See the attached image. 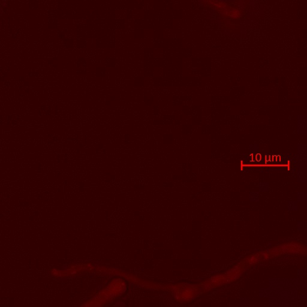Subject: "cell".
<instances>
[{"label":"cell","mask_w":307,"mask_h":307,"mask_svg":"<svg viewBox=\"0 0 307 307\" xmlns=\"http://www.w3.org/2000/svg\"><path fill=\"white\" fill-rule=\"evenodd\" d=\"M260 195H259V192H254V191H252L251 192L250 194V200L251 201V202H258V201L260 199Z\"/></svg>","instance_id":"4"},{"label":"cell","mask_w":307,"mask_h":307,"mask_svg":"<svg viewBox=\"0 0 307 307\" xmlns=\"http://www.w3.org/2000/svg\"><path fill=\"white\" fill-rule=\"evenodd\" d=\"M298 228L299 230H306V221H300L298 222Z\"/></svg>","instance_id":"6"},{"label":"cell","mask_w":307,"mask_h":307,"mask_svg":"<svg viewBox=\"0 0 307 307\" xmlns=\"http://www.w3.org/2000/svg\"><path fill=\"white\" fill-rule=\"evenodd\" d=\"M259 148H260L259 145L257 143L251 144L249 146L250 152L252 154H256L257 153V151L259 150Z\"/></svg>","instance_id":"5"},{"label":"cell","mask_w":307,"mask_h":307,"mask_svg":"<svg viewBox=\"0 0 307 307\" xmlns=\"http://www.w3.org/2000/svg\"><path fill=\"white\" fill-rule=\"evenodd\" d=\"M269 185L268 182H261L259 184V190L261 193H266L269 191Z\"/></svg>","instance_id":"2"},{"label":"cell","mask_w":307,"mask_h":307,"mask_svg":"<svg viewBox=\"0 0 307 307\" xmlns=\"http://www.w3.org/2000/svg\"><path fill=\"white\" fill-rule=\"evenodd\" d=\"M298 205L296 202L290 201L287 203V209L289 211H296L298 208Z\"/></svg>","instance_id":"3"},{"label":"cell","mask_w":307,"mask_h":307,"mask_svg":"<svg viewBox=\"0 0 307 307\" xmlns=\"http://www.w3.org/2000/svg\"><path fill=\"white\" fill-rule=\"evenodd\" d=\"M298 199L299 202H303L306 200V193L305 192H299L298 194Z\"/></svg>","instance_id":"7"},{"label":"cell","mask_w":307,"mask_h":307,"mask_svg":"<svg viewBox=\"0 0 307 307\" xmlns=\"http://www.w3.org/2000/svg\"><path fill=\"white\" fill-rule=\"evenodd\" d=\"M307 116L306 115H299L298 116L297 133L298 135H306L307 133L306 128Z\"/></svg>","instance_id":"1"}]
</instances>
